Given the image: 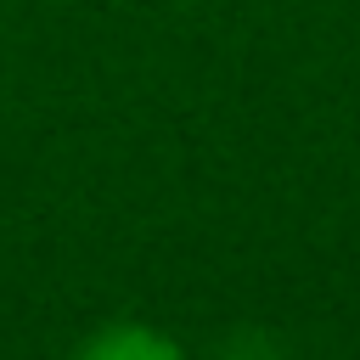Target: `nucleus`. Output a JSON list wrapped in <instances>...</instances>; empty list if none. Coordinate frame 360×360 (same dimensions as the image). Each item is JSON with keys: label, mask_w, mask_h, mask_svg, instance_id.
<instances>
[{"label": "nucleus", "mask_w": 360, "mask_h": 360, "mask_svg": "<svg viewBox=\"0 0 360 360\" xmlns=\"http://www.w3.org/2000/svg\"><path fill=\"white\" fill-rule=\"evenodd\" d=\"M73 360H191L180 338H169L163 326H146V321H107L96 326Z\"/></svg>", "instance_id": "nucleus-1"}]
</instances>
